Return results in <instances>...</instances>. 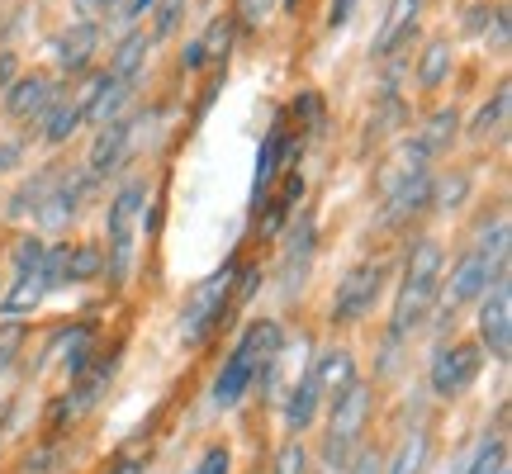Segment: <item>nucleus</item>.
Listing matches in <instances>:
<instances>
[{"instance_id":"12","label":"nucleus","mask_w":512,"mask_h":474,"mask_svg":"<svg viewBox=\"0 0 512 474\" xmlns=\"http://www.w3.org/2000/svg\"><path fill=\"white\" fill-rule=\"evenodd\" d=\"M299 147H304V138H299V133H290V124H285V119H275L271 133H266V143H261V152H256L252 204L266 200V190L275 185V176H280V171H290L294 157H299Z\"/></svg>"},{"instance_id":"14","label":"nucleus","mask_w":512,"mask_h":474,"mask_svg":"<svg viewBox=\"0 0 512 474\" xmlns=\"http://www.w3.org/2000/svg\"><path fill=\"white\" fill-rule=\"evenodd\" d=\"M275 181L280 185H271V190H266V200L256 204V223H261V233L266 237L280 233V228L299 214V200H304V176H299V166L280 171Z\"/></svg>"},{"instance_id":"35","label":"nucleus","mask_w":512,"mask_h":474,"mask_svg":"<svg viewBox=\"0 0 512 474\" xmlns=\"http://www.w3.org/2000/svg\"><path fill=\"white\" fill-rule=\"evenodd\" d=\"M233 470V456H228V446H209L200 460H195V470L190 474H228Z\"/></svg>"},{"instance_id":"3","label":"nucleus","mask_w":512,"mask_h":474,"mask_svg":"<svg viewBox=\"0 0 512 474\" xmlns=\"http://www.w3.org/2000/svg\"><path fill=\"white\" fill-rule=\"evenodd\" d=\"M143 204H147V176H133L114 190L110 200V219H105V280L110 285H128L133 261H138V223H143Z\"/></svg>"},{"instance_id":"26","label":"nucleus","mask_w":512,"mask_h":474,"mask_svg":"<svg viewBox=\"0 0 512 474\" xmlns=\"http://www.w3.org/2000/svg\"><path fill=\"white\" fill-rule=\"evenodd\" d=\"M451 67H456V53H451V43H427V53H422L418 62V86L422 91H437L441 81L451 76Z\"/></svg>"},{"instance_id":"37","label":"nucleus","mask_w":512,"mask_h":474,"mask_svg":"<svg viewBox=\"0 0 512 474\" xmlns=\"http://www.w3.org/2000/svg\"><path fill=\"white\" fill-rule=\"evenodd\" d=\"M347 474H384V460L375 451H361V456L347 465Z\"/></svg>"},{"instance_id":"5","label":"nucleus","mask_w":512,"mask_h":474,"mask_svg":"<svg viewBox=\"0 0 512 474\" xmlns=\"http://www.w3.org/2000/svg\"><path fill=\"white\" fill-rule=\"evenodd\" d=\"M43 252H48V242L43 237H19L15 242V275H10V290L0 299V313L5 318H24V313H34L53 285H48V271H43Z\"/></svg>"},{"instance_id":"1","label":"nucleus","mask_w":512,"mask_h":474,"mask_svg":"<svg viewBox=\"0 0 512 474\" xmlns=\"http://www.w3.org/2000/svg\"><path fill=\"white\" fill-rule=\"evenodd\" d=\"M280 356H285V332H280V323H275V318L247 323L238 337V347H233V356L223 361L219 380H214V403H219V408H238L252 384L271 380V370Z\"/></svg>"},{"instance_id":"27","label":"nucleus","mask_w":512,"mask_h":474,"mask_svg":"<svg viewBox=\"0 0 512 474\" xmlns=\"http://www.w3.org/2000/svg\"><path fill=\"white\" fill-rule=\"evenodd\" d=\"M456 133H460V114L456 110H437V114H432V124L418 133V143H422V152H427V157H441L446 147L456 143Z\"/></svg>"},{"instance_id":"4","label":"nucleus","mask_w":512,"mask_h":474,"mask_svg":"<svg viewBox=\"0 0 512 474\" xmlns=\"http://www.w3.org/2000/svg\"><path fill=\"white\" fill-rule=\"evenodd\" d=\"M233 280H238V261H223L219 271L204 275L200 285L190 290V299H185V309H181V337L190 347H200L204 337L214 332V323L228 313V304H233Z\"/></svg>"},{"instance_id":"29","label":"nucleus","mask_w":512,"mask_h":474,"mask_svg":"<svg viewBox=\"0 0 512 474\" xmlns=\"http://www.w3.org/2000/svg\"><path fill=\"white\" fill-rule=\"evenodd\" d=\"M228 43H233V15L209 19V29L200 34L204 57H209V62H223V57H228Z\"/></svg>"},{"instance_id":"39","label":"nucleus","mask_w":512,"mask_h":474,"mask_svg":"<svg viewBox=\"0 0 512 474\" xmlns=\"http://www.w3.org/2000/svg\"><path fill=\"white\" fill-rule=\"evenodd\" d=\"M204 62H209V57H204L200 38H195V43H185V48H181V72H200Z\"/></svg>"},{"instance_id":"20","label":"nucleus","mask_w":512,"mask_h":474,"mask_svg":"<svg viewBox=\"0 0 512 474\" xmlns=\"http://www.w3.org/2000/svg\"><path fill=\"white\" fill-rule=\"evenodd\" d=\"M38 124H43V143H53V147L67 143L76 128L86 124V100H81V91H76V95L57 91V100L48 105V114H43Z\"/></svg>"},{"instance_id":"6","label":"nucleus","mask_w":512,"mask_h":474,"mask_svg":"<svg viewBox=\"0 0 512 474\" xmlns=\"http://www.w3.org/2000/svg\"><path fill=\"white\" fill-rule=\"evenodd\" d=\"M366 418H370V389L356 380L347 394H342V399H332L328 446H323V456H328V470L332 474L351 465L356 446H361V432H366Z\"/></svg>"},{"instance_id":"2","label":"nucleus","mask_w":512,"mask_h":474,"mask_svg":"<svg viewBox=\"0 0 512 474\" xmlns=\"http://www.w3.org/2000/svg\"><path fill=\"white\" fill-rule=\"evenodd\" d=\"M437 285H441V247L432 237H422L418 247L408 252L403 261V280H399V294H394V318L389 328L394 337H408L427 323V313L437 309Z\"/></svg>"},{"instance_id":"22","label":"nucleus","mask_w":512,"mask_h":474,"mask_svg":"<svg viewBox=\"0 0 512 474\" xmlns=\"http://www.w3.org/2000/svg\"><path fill=\"white\" fill-rule=\"evenodd\" d=\"M318 380H313V370H304L299 380H294V389H290V403H285V427H290L294 437L304 432L313 422V413H318Z\"/></svg>"},{"instance_id":"30","label":"nucleus","mask_w":512,"mask_h":474,"mask_svg":"<svg viewBox=\"0 0 512 474\" xmlns=\"http://www.w3.org/2000/svg\"><path fill=\"white\" fill-rule=\"evenodd\" d=\"M24 342H29L24 323H19V318H5V323H0V375L15 365V356H19V347H24Z\"/></svg>"},{"instance_id":"17","label":"nucleus","mask_w":512,"mask_h":474,"mask_svg":"<svg viewBox=\"0 0 512 474\" xmlns=\"http://www.w3.org/2000/svg\"><path fill=\"white\" fill-rule=\"evenodd\" d=\"M418 15H422V0H389L380 29H375V53L389 57L399 43H408L418 34Z\"/></svg>"},{"instance_id":"7","label":"nucleus","mask_w":512,"mask_h":474,"mask_svg":"<svg viewBox=\"0 0 512 474\" xmlns=\"http://www.w3.org/2000/svg\"><path fill=\"white\" fill-rule=\"evenodd\" d=\"M479 351H489L494 361L512 356V280L508 266L494 275V285L479 294Z\"/></svg>"},{"instance_id":"23","label":"nucleus","mask_w":512,"mask_h":474,"mask_svg":"<svg viewBox=\"0 0 512 474\" xmlns=\"http://www.w3.org/2000/svg\"><path fill=\"white\" fill-rule=\"evenodd\" d=\"M62 171H67V166H43V171H38L34 181L24 185V190H19L15 195V204H10V214H38V209H43V204H48V195H53L57 190V181H62Z\"/></svg>"},{"instance_id":"38","label":"nucleus","mask_w":512,"mask_h":474,"mask_svg":"<svg viewBox=\"0 0 512 474\" xmlns=\"http://www.w3.org/2000/svg\"><path fill=\"white\" fill-rule=\"evenodd\" d=\"M356 5H361V0H332V10H328V24H332V29H342V24H351V15H356Z\"/></svg>"},{"instance_id":"36","label":"nucleus","mask_w":512,"mask_h":474,"mask_svg":"<svg viewBox=\"0 0 512 474\" xmlns=\"http://www.w3.org/2000/svg\"><path fill=\"white\" fill-rule=\"evenodd\" d=\"M294 114H304V119H309V133L323 128V100H318V95H299V100H294Z\"/></svg>"},{"instance_id":"34","label":"nucleus","mask_w":512,"mask_h":474,"mask_svg":"<svg viewBox=\"0 0 512 474\" xmlns=\"http://www.w3.org/2000/svg\"><path fill=\"white\" fill-rule=\"evenodd\" d=\"M275 0H238L233 5V24H242V29H261V19L271 15Z\"/></svg>"},{"instance_id":"24","label":"nucleus","mask_w":512,"mask_h":474,"mask_svg":"<svg viewBox=\"0 0 512 474\" xmlns=\"http://www.w3.org/2000/svg\"><path fill=\"white\" fill-rule=\"evenodd\" d=\"M143 62H147V34H124V43L114 48L110 57V81H138V72H143Z\"/></svg>"},{"instance_id":"43","label":"nucleus","mask_w":512,"mask_h":474,"mask_svg":"<svg viewBox=\"0 0 512 474\" xmlns=\"http://www.w3.org/2000/svg\"><path fill=\"white\" fill-rule=\"evenodd\" d=\"M110 474H143V465H138V460H124V465H114Z\"/></svg>"},{"instance_id":"32","label":"nucleus","mask_w":512,"mask_h":474,"mask_svg":"<svg viewBox=\"0 0 512 474\" xmlns=\"http://www.w3.org/2000/svg\"><path fill=\"white\" fill-rule=\"evenodd\" d=\"M86 10H95L91 24H128V0H81Z\"/></svg>"},{"instance_id":"21","label":"nucleus","mask_w":512,"mask_h":474,"mask_svg":"<svg viewBox=\"0 0 512 474\" xmlns=\"http://www.w3.org/2000/svg\"><path fill=\"white\" fill-rule=\"evenodd\" d=\"M48 356H62V365H67V375H76L81 365L95 356V328L91 323H76V328H62L48 342Z\"/></svg>"},{"instance_id":"28","label":"nucleus","mask_w":512,"mask_h":474,"mask_svg":"<svg viewBox=\"0 0 512 474\" xmlns=\"http://www.w3.org/2000/svg\"><path fill=\"white\" fill-rule=\"evenodd\" d=\"M427 446H432L427 427H413V432L403 437V446H399V456H394V465H389V474H422V465H427Z\"/></svg>"},{"instance_id":"10","label":"nucleus","mask_w":512,"mask_h":474,"mask_svg":"<svg viewBox=\"0 0 512 474\" xmlns=\"http://www.w3.org/2000/svg\"><path fill=\"white\" fill-rule=\"evenodd\" d=\"M43 271H48V285L53 290H67V285H86V280H100L105 275V256L95 242H53L43 252Z\"/></svg>"},{"instance_id":"18","label":"nucleus","mask_w":512,"mask_h":474,"mask_svg":"<svg viewBox=\"0 0 512 474\" xmlns=\"http://www.w3.org/2000/svg\"><path fill=\"white\" fill-rule=\"evenodd\" d=\"M128 133H133V124H128L124 114L119 119H110V124H100V133H95V147H91V157H86V176L91 181H100V176H110L114 166L124 162V147H128Z\"/></svg>"},{"instance_id":"31","label":"nucleus","mask_w":512,"mask_h":474,"mask_svg":"<svg viewBox=\"0 0 512 474\" xmlns=\"http://www.w3.org/2000/svg\"><path fill=\"white\" fill-rule=\"evenodd\" d=\"M275 474H309V451L299 441H285L275 456Z\"/></svg>"},{"instance_id":"9","label":"nucleus","mask_w":512,"mask_h":474,"mask_svg":"<svg viewBox=\"0 0 512 474\" xmlns=\"http://www.w3.org/2000/svg\"><path fill=\"white\" fill-rule=\"evenodd\" d=\"M384 275H389L384 261H361V266H351V271L342 275L337 294H332V323H361V318L375 309V299H380Z\"/></svg>"},{"instance_id":"44","label":"nucleus","mask_w":512,"mask_h":474,"mask_svg":"<svg viewBox=\"0 0 512 474\" xmlns=\"http://www.w3.org/2000/svg\"><path fill=\"white\" fill-rule=\"evenodd\" d=\"M15 76V57H0V81H10Z\"/></svg>"},{"instance_id":"8","label":"nucleus","mask_w":512,"mask_h":474,"mask_svg":"<svg viewBox=\"0 0 512 474\" xmlns=\"http://www.w3.org/2000/svg\"><path fill=\"white\" fill-rule=\"evenodd\" d=\"M503 271L498 261H489V256L479 252H465L451 266V275H441V285H437V309L441 313H456V309H465V304H475L479 294L494 285V275Z\"/></svg>"},{"instance_id":"33","label":"nucleus","mask_w":512,"mask_h":474,"mask_svg":"<svg viewBox=\"0 0 512 474\" xmlns=\"http://www.w3.org/2000/svg\"><path fill=\"white\" fill-rule=\"evenodd\" d=\"M157 10V24H152V38H166L176 24H181V15H185V0H157L152 5Z\"/></svg>"},{"instance_id":"25","label":"nucleus","mask_w":512,"mask_h":474,"mask_svg":"<svg viewBox=\"0 0 512 474\" xmlns=\"http://www.w3.org/2000/svg\"><path fill=\"white\" fill-rule=\"evenodd\" d=\"M508 105H512V91H508V81L494 91V100H484V110L475 114V124H470V138H494V133H503V124H508Z\"/></svg>"},{"instance_id":"11","label":"nucleus","mask_w":512,"mask_h":474,"mask_svg":"<svg viewBox=\"0 0 512 474\" xmlns=\"http://www.w3.org/2000/svg\"><path fill=\"white\" fill-rule=\"evenodd\" d=\"M479 365H484V351L475 342H446V347H437L427 375H432V389H437L441 399H456V394H465L475 384Z\"/></svg>"},{"instance_id":"19","label":"nucleus","mask_w":512,"mask_h":474,"mask_svg":"<svg viewBox=\"0 0 512 474\" xmlns=\"http://www.w3.org/2000/svg\"><path fill=\"white\" fill-rule=\"evenodd\" d=\"M309 370H313V380H318V394H328V399H342L351 384H356V356L347 347H328Z\"/></svg>"},{"instance_id":"40","label":"nucleus","mask_w":512,"mask_h":474,"mask_svg":"<svg viewBox=\"0 0 512 474\" xmlns=\"http://www.w3.org/2000/svg\"><path fill=\"white\" fill-rule=\"evenodd\" d=\"M53 451H38V456H29L24 465H19V474H53Z\"/></svg>"},{"instance_id":"13","label":"nucleus","mask_w":512,"mask_h":474,"mask_svg":"<svg viewBox=\"0 0 512 474\" xmlns=\"http://www.w3.org/2000/svg\"><path fill=\"white\" fill-rule=\"evenodd\" d=\"M57 91H62V86H57L48 72H24L5 86V114L19 119V124H34V119L48 114V105L57 100Z\"/></svg>"},{"instance_id":"41","label":"nucleus","mask_w":512,"mask_h":474,"mask_svg":"<svg viewBox=\"0 0 512 474\" xmlns=\"http://www.w3.org/2000/svg\"><path fill=\"white\" fill-rule=\"evenodd\" d=\"M15 157H19V147H15V143H0V176H5V171L15 166Z\"/></svg>"},{"instance_id":"42","label":"nucleus","mask_w":512,"mask_h":474,"mask_svg":"<svg viewBox=\"0 0 512 474\" xmlns=\"http://www.w3.org/2000/svg\"><path fill=\"white\" fill-rule=\"evenodd\" d=\"M157 0H128V19H138V15H147Z\"/></svg>"},{"instance_id":"15","label":"nucleus","mask_w":512,"mask_h":474,"mask_svg":"<svg viewBox=\"0 0 512 474\" xmlns=\"http://www.w3.org/2000/svg\"><path fill=\"white\" fill-rule=\"evenodd\" d=\"M95 48H100V24H91V19H76L72 29H62V34L53 38V57L67 76L91 72Z\"/></svg>"},{"instance_id":"16","label":"nucleus","mask_w":512,"mask_h":474,"mask_svg":"<svg viewBox=\"0 0 512 474\" xmlns=\"http://www.w3.org/2000/svg\"><path fill=\"white\" fill-rule=\"evenodd\" d=\"M313 252H318V228H313V214L304 209L299 223L290 228V242H285V256H280V275H285V290L304 285L313 266Z\"/></svg>"}]
</instances>
